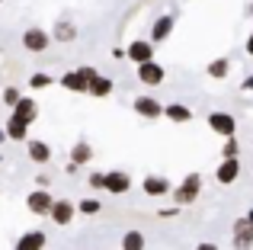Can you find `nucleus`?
Instances as JSON below:
<instances>
[{"label": "nucleus", "mask_w": 253, "mask_h": 250, "mask_svg": "<svg viewBox=\"0 0 253 250\" xmlns=\"http://www.w3.org/2000/svg\"><path fill=\"white\" fill-rule=\"evenodd\" d=\"M199 193H202V173H189L170 196H173L176 206H192V202L199 199Z\"/></svg>", "instance_id": "f257e3e1"}, {"label": "nucleus", "mask_w": 253, "mask_h": 250, "mask_svg": "<svg viewBox=\"0 0 253 250\" xmlns=\"http://www.w3.org/2000/svg\"><path fill=\"white\" fill-rule=\"evenodd\" d=\"M48 45H51V36H48V29H42V26H32V29L23 32V48L32 51V55H42Z\"/></svg>", "instance_id": "f03ea898"}, {"label": "nucleus", "mask_w": 253, "mask_h": 250, "mask_svg": "<svg viewBox=\"0 0 253 250\" xmlns=\"http://www.w3.org/2000/svg\"><path fill=\"white\" fill-rule=\"evenodd\" d=\"M51 206H55V196H51L48 189H32V193L26 196V208H29L32 215H48Z\"/></svg>", "instance_id": "7ed1b4c3"}, {"label": "nucleus", "mask_w": 253, "mask_h": 250, "mask_svg": "<svg viewBox=\"0 0 253 250\" xmlns=\"http://www.w3.org/2000/svg\"><path fill=\"white\" fill-rule=\"evenodd\" d=\"M154 48L157 45H151L148 39H135V42H128V48H125V58L135 64H148L154 61Z\"/></svg>", "instance_id": "20e7f679"}, {"label": "nucleus", "mask_w": 253, "mask_h": 250, "mask_svg": "<svg viewBox=\"0 0 253 250\" xmlns=\"http://www.w3.org/2000/svg\"><path fill=\"white\" fill-rule=\"evenodd\" d=\"M209 128L215 131V135H224V138H234V131H237V119L231 113H209Z\"/></svg>", "instance_id": "39448f33"}, {"label": "nucleus", "mask_w": 253, "mask_h": 250, "mask_svg": "<svg viewBox=\"0 0 253 250\" xmlns=\"http://www.w3.org/2000/svg\"><path fill=\"white\" fill-rule=\"evenodd\" d=\"M13 119L23 122V125H32L39 119V103L32 100V96H19V103L13 106Z\"/></svg>", "instance_id": "423d86ee"}, {"label": "nucleus", "mask_w": 253, "mask_h": 250, "mask_svg": "<svg viewBox=\"0 0 253 250\" xmlns=\"http://www.w3.org/2000/svg\"><path fill=\"white\" fill-rule=\"evenodd\" d=\"M74 215H77V206L71 199H55V206H51V212H48V218L55 221V225H71L74 221Z\"/></svg>", "instance_id": "0eeeda50"}, {"label": "nucleus", "mask_w": 253, "mask_h": 250, "mask_svg": "<svg viewBox=\"0 0 253 250\" xmlns=\"http://www.w3.org/2000/svg\"><path fill=\"white\" fill-rule=\"evenodd\" d=\"M26 154H29L32 164H39V167H45V164L51 161V144L42 141V138H29L26 141Z\"/></svg>", "instance_id": "6e6552de"}, {"label": "nucleus", "mask_w": 253, "mask_h": 250, "mask_svg": "<svg viewBox=\"0 0 253 250\" xmlns=\"http://www.w3.org/2000/svg\"><path fill=\"white\" fill-rule=\"evenodd\" d=\"M106 193H112V196H125L131 189V176L125 173V170H109L106 173Z\"/></svg>", "instance_id": "1a4fd4ad"}, {"label": "nucleus", "mask_w": 253, "mask_h": 250, "mask_svg": "<svg viewBox=\"0 0 253 250\" xmlns=\"http://www.w3.org/2000/svg\"><path fill=\"white\" fill-rule=\"evenodd\" d=\"M237 176H241V161H237V157H224L215 170V180L221 183V186H231Z\"/></svg>", "instance_id": "9d476101"}, {"label": "nucleus", "mask_w": 253, "mask_h": 250, "mask_svg": "<svg viewBox=\"0 0 253 250\" xmlns=\"http://www.w3.org/2000/svg\"><path fill=\"white\" fill-rule=\"evenodd\" d=\"M141 189H144L148 196H154V199H157V196H170V193H173V183L167 180V176L148 173V176H144V183H141Z\"/></svg>", "instance_id": "9b49d317"}, {"label": "nucleus", "mask_w": 253, "mask_h": 250, "mask_svg": "<svg viewBox=\"0 0 253 250\" xmlns=\"http://www.w3.org/2000/svg\"><path fill=\"white\" fill-rule=\"evenodd\" d=\"M131 106H135V113L141 116V119H161L164 116V103H157L154 96H138Z\"/></svg>", "instance_id": "f8f14e48"}, {"label": "nucleus", "mask_w": 253, "mask_h": 250, "mask_svg": "<svg viewBox=\"0 0 253 250\" xmlns=\"http://www.w3.org/2000/svg\"><path fill=\"white\" fill-rule=\"evenodd\" d=\"M164 68L157 61H148V64H138V81L141 83H148V87H161L164 83Z\"/></svg>", "instance_id": "ddd939ff"}, {"label": "nucleus", "mask_w": 253, "mask_h": 250, "mask_svg": "<svg viewBox=\"0 0 253 250\" xmlns=\"http://www.w3.org/2000/svg\"><path fill=\"white\" fill-rule=\"evenodd\" d=\"M234 250H253V225L247 218L234 221Z\"/></svg>", "instance_id": "4468645a"}, {"label": "nucleus", "mask_w": 253, "mask_h": 250, "mask_svg": "<svg viewBox=\"0 0 253 250\" xmlns=\"http://www.w3.org/2000/svg\"><path fill=\"white\" fill-rule=\"evenodd\" d=\"M48 247V234L39 231V228H32V231H26L23 238L16 241V250H45Z\"/></svg>", "instance_id": "2eb2a0df"}, {"label": "nucleus", "mask_w": 253, "mask_h": 250, "mask_svg": "<svg viewBox=\"0 0 253 250\" xmlns=\"http://www.w3.org/2000/svg\"><path fill=\"white\" fill-rule=\"evenodd\" d=\"M173 26H176V16H173V13H167V16H161L154 26H151V39H148V42H151V45H157V42H164V39H170Z\"/></svg>", "instance_id": "dca6fc26"}, {"label": "nucleus", "mask_w": 253, "mask_h": 250, "mask_svg": "<svg viewBox=\"0 0 253 250\" xmlns=\"http://www.w3.org/2000/svg\"><path fill=\"white\" fill-rule=\"evenodd\" d=\"M116 90V83H112V77H106V74H96L90 81V87H86V93L90 96H96V100H106V96Z\"/></svg>", "instance_id": "f3484780"}, {"label": "nucleus", "mask_w": 253, "mask_h": 250, "mask_svg": "<svg viewBox=\"0 0 253 250\" xmlns=\"http://www.w3.org/2000/svg\"><path fill=\"white\" fill-rule=\"evenodd\" d=\"M93 161V144L90 141H74V148H71V167H84V164Z\"/></svg>", "instance_id": "a211bd4d"}, {"label": "nucleus", "mask_w": 253, "mask_h": 250, "mask_svg": "<svg viewBox=\"0 0 253 250\" xmlns=\"http://www.w3.org/2000/svg\"><path fill=\"white\" fill-rule=\"evenodd\" d=\"M55 42H74L77 39V23H71V19H58L55 23V29L48 32Z\"/></svg>", "instance_id": "6ab92c4d"}, {"label": "nucleus", "mask_w": 253, "mask_h": 250, "mask_svg": "<svg viewBox=\"0 0 253 250\" xmlns=\"http://www.w3.org/2000/svg\"><path fill=\"white\" fill-rule=\"evenodd\" d=\"M58 83H61L64 90H71V93H86V87H90L81 71H68V74H61V81H58Z\"/></svg>", "instance_id": "aec40b11"}, {"label": "nucleus", "mask_w": 253, "mask_h": 250, "mask_svg": "<svg viewBox=\"0 0 253 250\" xmlns=\"http://www.w3.org/2000/svg\"><path fill=\"white\" fill-rule=\"evenodd\" d=\"M119 247H122V250H144V247H148V238H144V231L131 228V231H125V234H122Z\"/></svg>", "instance_id": "412c9836"}, {"label": "nucleus", "mask_w": 253, "mask_h": 250, "mask_svg": "<svg viewBox=\"0 0 253 250\" xmlns=\"http://www.w3.org/2000/svg\"><path fill=\"white\" fill-rule=\"evenodd\" d=\"M3 131H6V141H29V125H23V122H16L10 116L3 125Z\"/></svg>", "instance_id": "4be33fe9"}, {"label": "nucleus", "mask_w": 253, "mask_h": 250, "mask_svg": "<svg viewBox=\"0 0 253 250\" xmlns=\"http://www.w3.org/2000/svg\"><path fill=\"white\" fill-rule=\"evenodd\" d=\"M164 116H167L170 122L183 125V122H189V119H192V109H189V106H183V103H170V106H164Z\"/></svg>", "instance_id": "5701e85b"}, {"label": "nucleus", "mask_w": 253, "mask_h": 250, "mask_svg": "<svg viewBox=\"0 0 253 250\" xmlns=\"http://www.w3.org/2000/svg\"><path fill=\"white\" fill-rule=\"evenodd\" d=\"M205 74L215 77V81H221V77H228V74H231V61H228V58H215V61L205 68Z\"/></svg>", "instance_id": "b1692460"}, {"label": "nucleus", "mask_w": 253, "mask_h": 250, "mask_svg": "<svg viewBox=\"0 0 253 250\" xmlns=\"http://www.w3.org/2000/svg\"><path fill=\"white\" fill-rule=\"evenodd\" d=\"M51 83H55V81H51V74H45V71H36V74L29 77V87L32 90H48Z\"/></svg>", "instance_id": "393cba45"}, {"label": "nucleus", "mask_w": 253, "mask_h": 250, "mask_svg": "<svg viewBox=\"0 0 253 250\" xmlns=\"http://www.w3.org/2000/svg\"><path fill=\"white\" fill-rule=\"evenodd\" d=\"M77 212H81V215H99L103 206H99V199H81V202H77Z\"/></svg>", "instance_id": "a878e982"}, {"label": "nucleus", "mask_w": 253, "mask_h": 250, "mask_svg": "<svg viewBox=\"0 0 253 250\" xmlns=\"http://www.w3.org/2000/svg\"><path fill=\"white\" fill-rule=\"evenodd\" d=\"M19 96H23V90H19V87H6V90H3V103H6L10 109L19 103Z\"/></svg>", "instance_id": "bb28decb"}, {"label": "nucleus", "mask_w": 253, "mask_h": 250, "mask_svg": "<svg viewBox=\"0 0 253 250\" xmlns=\"http://www.w3.org/2000/svg\"><path fill=\"white\" fill-rule=\"evenodd\" d=\"M86 186L90 189H103L106 186V173H96V170H93V173L86 176Z\"/></svg>", "instance_id": "cd10ccee"}, {"label": "nucleus", "mask_w": 253, "mask_h": 250, "mask_svg": "<svg viewBox=\"0 0 253 250\" xmlns=\"http://www.w3.org/2000/svg\"><path fill=\"white\" fill-rule=\"evenodd\" d=\"M224 157H237V138H224Z\"/></svg>", "instance_id": "c85d7f7f"}, {"label": "nucleus", "mask_w": 253, "mask_h": 250, "mask_svg": "<svg viewBox=\"0 0 253 250\" xmlns=\"http://www.w3.org/2000/svg\"><path fill=\"white\" fill-rule=\"evenodd\" d=\"M196 250H221V247L211 244V241H202V244H196Z\"/></svg>", "instance_id": "c756f323"}, {"label": "nucleus", "mask_w": 253, "mask_h": 250, "mask_svg": "<svg viewBox=\"0 0 253 250\" xmlns=\"http://www.w3.org/2000/svg\"><path fill=\"white\" fill-rule=\"evenodd\" d=\"M77 71H81V74L86 77V83H90V81H93V77H96V71H93V68H77Z\"/></svg>", "instance_id": "7c9ffc66"}, {"label": "nucleus", "mask_w": 253, "mask_h": 250, "mask_svg": "<svg viewBox=\"0 0 253 250\" xmlns=\"http://www.w3.org/2000/svg\"><path fill=\"white\" fill-rule=\"evenodd\" d=\"M244 48H247V55H253V32L247 36V42H244Z\"/></svg>", "instance_id": "2f4dec72"}, {"label": "nucleus", "mask_w": 253, "mask_h": 250, "mask_svg": "<svg viewBox=\"0 0 253 250\" xmlns=\"http://www.w3.org/2000/svg\"><path fill=\"white\" fill-rule=\"evenodd\" d=\"M244 90H253V74L247 77V81H244Z\"/></svg>", "instance_id": "473e14b6"}, {"label": "nucleus", "mask_w": 253, "mask_h": 250, "mask_svg": "<svg viewBox=\"0 0 253 250\" xmlns=\"http://www.w3.org/2000/svg\"><path fill=\"white\" fill-rule=\"evenodd\" d=\"M244 218H247V221H250V225H253V208H250V212H247V215H244Z\"/></svg>", "instance_id": "72a5a7b5"}, {"label": "nucleus", "mask_w": 253, "mask_h": 250, "mask_svg": "<svg viewBox=\"0 0 253 250\" xmlns=\"http://www.w3.org/2000/svg\"><path fill=\"white\" fill-rule=\"evenodd\" d=\"M3 141H6V131H3V128H0V144H3Z\"/></svg>", "instance_id": "f704fd0d"}, {"label": "nucleus", "mask_w": 253, "mask_h": 250, "mask_svg": "<svg viewBox=\"0 0 253 250\" xmlns=\"http://www.w3.org/2000/svg\"><path fill=\"white\" fill-rule=\"evenodd\" d=\"M250 13H253V3H250Z\"/></svg>", "instance_id": "c9c22d12"}, {"label": "nucleus", "mask_w": 253, "mask_h": 250, "mask_svg": "<svg viewBox=\"0 0 253 250\" xmlns=\"http://www.w3.org/2000/svg\"><path fill=\"white\" fill-rule=\"evenodd\" d=\"M0 161H3V157H0Z\"/></svg>", "instance_id": "e433bc0d"}, {"label": "nucleus", "mask_w": 253, "mask_h": 250, "mask_svg": "<svg viewBox=\"0 0 253 250\" xmlns=\"http://www.w3.org/2000/svg\"><path fill=\"white\" fill-rule=\"evenodd\" d=\"M0 3H3V0H0Z\"/></svg>", "instance_id": "4c0bfd02"}]
</instances>
